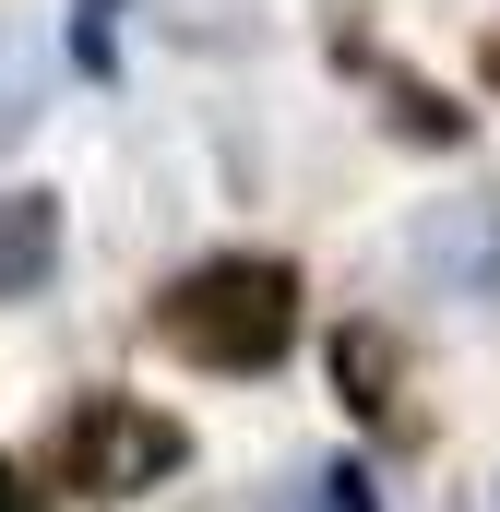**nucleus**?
<instances>
[{
	"instance_id": "obj_1",
	"label": "nucleus",
	"mask_w": 500,
	"mask_h": 512,
	"mask_svg": "<svg viewBox=\"0 0 500 512\" xmlns=\"http://www.w3.org/2000/svg\"><path fill=\"white\" fill-rule=\"evenodd\" d=\"M155 346H179L191 370H274L298 346V274L274 251H215L155 298Z\"/></svg>"
},
{
	"instance_id": "obj_2",
	"label": "nucleus",
	"mask_w": 500,
	"mask_h": 512,
	"mask_svg": "<svg viewBox=\"0 0 500 512\" xmlns=\"http://www.w3.org/2000/svg\"><path fill=\"white\" fill-rule=\"evenodd\" d=\"M191 465V429L167 405H131V393H84L60 429H48V477L72 501H143Z\"/></svg>"
},
{
	"instance_id": "obj_3",
	"label": "nucleus",
	"mask_w": 500,
	"mask_h": 512,
	"mask_svg": "<svg viewBox=\"0 0 500 512\" xmlns=\"http://www.w3.org/2000/svg\"><path fill=\"white\" fill-rule=\"evenodd\" d=\"M405 251H417V274H441V286H489L500 274V203H429L405 227Z\"/></svg>"
},
{
	"instance_id": "obj_4",
	"label": "nucleus",
	"mask_w": 500,
	"mask_h": 512,
	"mask_svg": "<svg viewBox=\"0 0 500 512\" xmlns=\"http://www.w3.org/2000/svg\"><path fill=\"white\" fill-rule=\"evenodd\" d=\"M60 262V203L48 191H0V298H36Z\"/></svg>"
},
{
	"instance_id": "obj_5",
	"label": "nucleus",
	"mask_w": 500,
	"mask_h": 512,
	"mask_svg": "<svg viewBox=\"0 0 500 512\" xmlns=\"http://www.w3.org/2000/svg\"><path fill=\"white\" fill-rule=\"evenodd\" d=\"M334 382H346V405H358V417H405V358H393V334H381V322H346V334H334Z\"/></svg>"
},
{
	"instance_id": "obj_6",
	"label": "nucleus",
	"mask_w": 500,
	"mask_h": 512,
	"mask_svg": "<svg viewBox=\"0 0 500 512\" xmlns=\"http://www.w3.org/2000/svg\"><path fill=\"white\" fill-rule=\"evenodd\" d=\"M36 96H48V72H36V36H12V24H0V155L36 131Z\"/></svg>"
},
{
	"instance_id": "obj_7",
	"label": "nucleus",
	"mask_w": 500,
	"mask_h": 512,
	"mask_svg": "<svg viewBox=\"0 0 500 512\" xmlns=\"http://www.w3.org/2000/svg\"><path fill=\"white\" fill-rule=\"evenodd\" d=\"M72 60L84 72H120V0H72Z\"/></svg>"
},
{
	"instance_id": "obj_8",
	"label": "nucleus",
	"mask_w": 500,
	"mask_h": 512,
	"mask_svg": "<svg viewBox=\"0 0 500 512\" xmlns=\"http://www.w3.org/2000/svg\"><path fill=\"white\" fill-rule=\"evenodd\" d=\"M477 72H489V96H500V24H489V48H477Z\"/></svg>"
}]
</instances>
